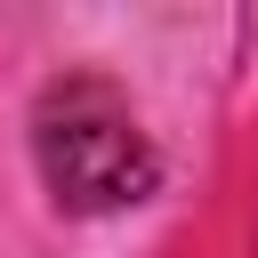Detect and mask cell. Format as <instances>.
<instances>
[{
  "label": "cell",
  "instance_id": "6da1fadb",
  "mask_svg": "<svg viewBox=\"0 0 258 258\" xmlns=\"http://www.w3.org/2000/svg\"><path fill=\"white\" fill-rule=\"evenodd\" d=\"M32 161H40L48 202L73 210V218L137 210L161 185L153 137L137 129L129 97L113 81H97V73H64V81L40 89V105H32Z\"/></svg>",
  "mask_w": 258,
  "mask_h": 258
}]
</instances>
